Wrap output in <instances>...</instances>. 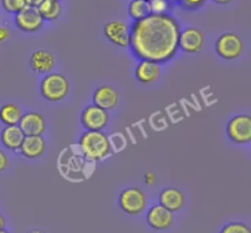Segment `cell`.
<instances>
[{"instance_id":"6da1fadb","label":"cell","mask_w":251,"mask_h":233,"mask_svg":"<svg viewBox=\"0 0 251 233\" xmlns=\"http://www.w3.org/2000/svg\"><path fill=\"white\" fill-rule=\"evenodd\" d=\"M180 31V24L173 15L150 14L130 25L129 48L139 60L167 63L178 53Z\"/></svg>"},{"instance_id":"7a4b0ae2","label":"cell","mask_w":251,"mask_h":233,"mask_svg":"<svg viewBox=\"0 0 251 233\" xmlns=\"http://www.w3.org/2000/svg\"><path fill=\"white\" fill-rule=\"evenodd\" d=\"M78 145L86 158L91 161H102L112 152V142L103 131L86 130L81 135Z\"/></svg>"},{"instance_id":"3957f363","label":"cell","mask_w":251,"mask_h":233,"mask_svg":"<svg viewBox=\"0 0 251 233\" xmlns=\"http://www.w3.org/2000/svg\"><path fill=\"white\" fill-rule=\"evenodd\" d=\"M70 83L68 78L58 73H49L42 78L39 92L49 102H60L68 96Z\"/></svg>"},{"instance_id":"277c9868","label":"cell","mask_w":251,"mask_h":233,"mask_svg":"<svg viewBox=\"0 0 251 233\" xmlns=\"http://www.w3.org/2000/svg\"><path fill=\"white\" fill-rule=\"evenodd\" d=\"M118 204L119 207L129 216H139L147 206L146 194L137 186H130L120 193Z\"/></svg>"},{"instance_id":"5b68a950","label":"cell","mask_w":251,"mask_h":233,"mask_svg":"<svg viewBox=\"0 0 251 233\" xmlns=\"http://www.w3.org/2000/svg\"><path fill=\"white\" fill-rule=\"evenodd\" d=\"M215 51L222 59L234 60L242 56L244 52V42L233 32H226L221 34L215 43Z\"/></svg>"},{"instance_id":"8992f818","label":"cell","mask_w":251,"mask_h":233,"mask_svg":"<svg viewBox=\"0 0 251 233\" xmlns=\"http://www.w3.org/2000/svg\"><path fill=\"white\" fill-rule=\"evenodd\" d=\"M227 135L230 141L238 145L249 144L251 141V117L238 114L227 123Z\"/></svg>"},{"instance_id":"52a82bcc","label":"cell","mask_w":251,"mask_h":233,"mask_svg":"<svg viewBox=\"0 0 251 233\" xmlns=\"http://www.w3.org/2000/svg\"><path fill=\"white\" fill-rule=\"evenodd\" d=\"M81 124L90 131H102L109 122V114L96 104H90L81 112Z\"/></svg>"},{"instance_id":"ba28073f","label":"cell","mask_w":251,"mask_h":233,"mask_svg":"<svg viewBox=\"0 0 251 233\" xmlns=\"http://www.w3.org/2000/svg\"><path fill=\"white\" fill-rule=\"evenodd\" d=\"M14 22L17 28L22 32L33 33L39 31L43 27L44 20L38 12V10L33 6H27L20 12L15 14Z\"/></svg>"},{"instance_id":"9c48e42d","label":"cell","mask_w":251,"mask_h":233,"mask_svg":"<svg viewBox=\"0 0 251 233\" xmlns=\"http://www.w3.org/2000/svg\"><path fill=\"white\" fill-rule=\"evenodd\" d=\"M203 44H205V36L202 31L196 27H185L179 33V49L185 53H200L203 48Z\"/></svg>"},{"instance_id":"30bf717a","label":"cell","mask_w":251,"mask_h":233,"mask_svg":"<svg viewBox=\"0 0 251 233\" xmlns=\"http://www.w3.org/2000/svg\"><path fill=\"white\" fill-rule=\"evenodd\" d=\"M103 32H104L105 38L112 42L114 46L119 48H129L130 25H127L126 22L119 21V20L107 22L104 25Z\"/></svg>"},{"instance_id":"8fae6325","label":"cell","mask_w":251,"mask_h":233,"mask_svg":"<svg viewBox=\"0 0 251 233\" xmlns=\"http://www.w3.org/2000/svg\"><path fill=\"white\" fill-rule=\"evenodd\" d=\"M146 222L154 231L168 230L174 223V213L159 204H156L147 211Z\"/></svg>"},{"instance_id":"7c38bea8","label":"cell","mask_w":251,"mask_h":233,"mask_svg":"<svg viewBox=\"0 0 251 233\" xmlns=\"http://www.w3.org/2000/svg\"><path fill=\"white\" fill-rule=\"evenodd\" d=\"M19 127L25 136H43L47 130V122L41 113L28 112L22 115Z\"/></svg>"},{"instance_id":"4fadbf2b","label":"cell","mask_w":251,"mask_h":233,"mask_svg":"<svg viewBox=\"0 0 251 233\" xmlns=\"http://www.w3.org/2000/svg\"><path fill=\"white\" fill-rule=\"evenodd\" d=\"M93 104L98 105L104 110L114 109L119 103V92L113 86L102 85L98 86L92 96Z\"/></svg>"},{"instance_id":"5bb4252c","label":"cell","mask_w":251,"mask_h":233,"mask_svg":"<svg viewBox=\"0 0 251 233\" xmlns=\"http://www.w3.org/2000/svg\"><path fill=\"white\" fill-rule=\"evenodd\" d=\"M159 205L166 207L171 212H178L185 206V194L178 188H169L163 189L159 193L158 196Z\"/></svg>"},{"instance_id":"9a60e30c","label":"cell","mask_w":251,"mask_h":233,"mask_svg":"<svg viewBox=\"0 0 251 233\" xmlns=\"http://www.w3.org/2000/svg\"><path fill=\"white\" fill-rule=\"evenodd\" d=\"M55 56L51 52L46 49H38L33 52L29 58V66L37 74H49L55 66Z\"/></svg>"},{"instance_id":"2e32d148","label":"cell","mask_w":251,"mask_h":233,"mask_svg":"<svg viewBox=\"0 0 251 233\" xmlns=\"http://www.w3.org/2000/svg\"><path fill=\"white\" fill-rule=\"evenodd\" d=\"M161 75V64L152 60H140L135 68V78L144 85H150L158 80Z\"/></svg>"},{"instance_id":"e0dca14e","label":"cell","mask_w":251,"mask_h":233,"mask_svg":"<svg viewBox=\"0 0 251 233\" xmlns=\"http://www.w3.org/2000/svg\"><path fill=\"white\" fill-rule=\"evenodd\" d=\"M24 139L25 134L19 125H7L0 132V141L10 151H19Z\"/></svg>"},{"instance_id":"ac0fdd59","label":"cell","mask_w":251,"mask_h":233,"mask_svg":"<svg viewBox=\"0 0 251 233\" xmlns=\"http://www.w3.org/2000/svg\"><path fill=\"white\" fill-rule=\"evenodd\" d=\"M47 142L43 136H25L20 151L27 158H38L46 152Z\"/></svg>"},{"instance_id":"d6986e66","label":"cell","mask_w":251,"mask_h":233,"mask_svg":"<svg viewBox=\"0 0 251 233\" xmlns=\"http://www.w3.org/2000/svg\"><path fill=\"white\" fill-rule=\"evenodd\" d=\"M22 115H24L22 109L16 103H5L0 108V122L5 124V127H7V125H19Z\"/></svg>"},{"instance_id":"ffe728a7","label":"cell","mask_w":251,"mask_h":233,"mask_svg":"<svg viewBox=\"0 0 251 233\" xmlns=\"http://www.w3.org/2000/svg\"><path fill=\"white\" fill-rule=\"evenodd\" d=\"M36 9L44 21H53L61 15V4L58 0H41Z\"/></svg>"},{"instance_id":"44dd1931","label":"cell","mask_w":251,"mask_h":233,"mask_svg":"<svg viewBox=\"0 0 251 233\" xmlns=\"http://www.w3.org/2000/svg\"><path fill=\"white\" fill-rule=\"evenodd\" d=\"M127 14L132 21H139L152 14L151 4L147 0H130L127 4Z\"/></svg>"},{"instance_id":"7402d4cb","label":"cell","mask_w":251,"mask_h":233,"mask_svg":"<svg viewBox=\"0 0 251 233\" xmlns=\"http://www.w3.org/2000/svg\"><path fill=\"white\" fill-rule=\"evenodd\" d=\"M220 233H251V230L247 223L242 221H233L228 222L221 228Z\"/></svg>"},{"instance_id":"603a6c76","label":"cell","mask_w":251,"mask_h":233,"mask_svg":"<svg viewBox=\"0 0 251 233\" xmlns=\"http://www.w3.org/2000/svg\"><path fill=\"white\" fill-rule=\"evenodd\" d=\"M2 9L9 14H17L28 6V0H1Z\"/></svg>"},{"instance_id":"cb8c5ba5","label":"cell","mask_w":251,"mask_h":233,"mask_svg":"<svg viewBox=\"0 0 251 233\" xmlns=\"http://www.w3.org/2000/svg\"><path fill=\"white\" fill-rule=\"evenodd\" d=\"M169 0H153L151 4V11L152 14H168L169 7Z\"/></svg>"},{"instance_id":"d4e9b609","label":"cell","mask_w":251,"mask_h":233,"mask_svg":"<svg viewBox=\"0 0 251 233\" xmlns=\"http://www.w3.org/2000/svg\"><path fill=\"white\" fill-rule=\"evenodd\" d=\"M207 0H178L180 6L185 10H199L206 4Z\"/></svg>"},{"instance_id":"484cf974","label":"cell","mask_w":251,"mask_h":233,"mask_svg":"<svg viewBox=\"0 0 251 233\" xmlns=\"http://www.w3.org/2000/svg\"><path fill=\"white\" fill-rule=\"evenodd\" d=\"M9 167V157L2 150H0V173Z\"/></svg>"},{"instance_id":"4316f807","label":"cell","mask_w":251,"mask_h":233,"mask_svg":"<svg viewBox=\"0 0 251 233\" xmlns=\"http://www.w3.org/2000/svg\"><path fill=\"white\" fill-rule=\"evenodd\" d=\"M10 37V29L6 26H1L0 25V43L7 41Z\"/></svg>"},{"instance_id":"83f0119b","label":"cell","mask_w":251,"mask_h":233,"mask_svg":"<svg viewBox=\"0 0 251 233\" xmlns=\"http://www.w3.org/2000/svg\"><path fill=\"white\" fill-rule=\"evenodd\" d=\"M156 181V174L153 172H147L144 177V181L147 184V185H152Z\"/></svg>"},{"instance_id":"f1b7e54d","label":"cell","mask_w":251,"mask_h":233,"mask_svg":"<svg viewBox=\"0 0 251 233\" xmlns=\"http://www.w3.org/2000/svg\"><path fill=\"white\" fill-rule=\"evenodd\" d=\"M5 227H6V220H5L4 216L0 213V231L5 230Z\"/></svg>"},{"instance_id":"f546056e","label":"cell","mask_w":251,"mask_h":233,"mask_svg":"<svg viewBox=\"0 0 251 233\" xmlns=\"http://www.w3.org/2000/svg\"><path fill=\"white\" fill-rule=\"evenodd\" d=\"M215 1L216 4H221V5H226V4H229V2L234 1V0H212Z\"/></svg>"},{"instance_id":"4dcf8cb0","label":"cell","mask_w":251,"mask_h":233,"mask_svg":"<svg viewBox=\"0 0 251 233\" xmlns=\"http://www.w3.org/2000/svg\"><path fill=\"white\" fill-rule=\"evenodd\" d=\"M27 233H47L46 231L41 230V228H33V230H29Z\"/></svg>"},{"instance_id":"1f68e13d","label":"cell","mask_w":251,"mask_h":233,"mask_svg":"<svg viewBox=\"0 0 251 233\" xmlns=\"http://www.w3.org/2000/svg\"><path fill=\"white\" fill-rule=\"evenodd\" d=\"M39 1H41V0H28V6L36 7L37 5H38Z\"/></svg>"},{"instance_id":"d6a6232c","label":"cell","mask_w":251,"mask_h":233,"mask_svg":"<svg viewBox=\"0 0 251 233\" xmlns=\"http://www.w3.org/2000/svg\"><path fill=\"white\" fill-rule=\"evenodd\" d=\"M0 233H10V232L7 230H1L0 231Z\"/></svg>"},{"instance_id":"836d02e7","label":"cell","mask_w":251,"mask_h":233,"mask_svg":"<svg viewBox=\"0 0 251 233\" xmlns=\"http://www.w3.org/2000/svg\"><path fill=\"white\" fill-rule=\"evenodd\" d=\"M147 1H149V2H152V1H153V0H147Z\"/></svg>"},{"instance_id":"e575fe53","label":"cell","mask_w":251,"mask_h":233,"mask_svg":"<svg viewBox=\"0 0 251 233\" xmlns=\"http://www.w3.org/2000/svg\"><path fill=\"white\" fill-rule=\"evenodd\" d=\"M0 25H1V17H0Z\"/></svg>"},{"instance_id":"d590c367","label":"cell","mask_w":251,"mask_h":233,"mask_svg":"<svg viewBox=\"0 0 251 233\" xmlns=\"http://www.w3.org/2000/svg\"><path fill=\"white\" fill-rule=\"evenodd\" d=\"M58 1H60V0H58Z\"/></svg>"},{"instance_id":"8d00e7d4","label":"cell","mask_w":251,"mask_h":233,"mask_svg":"<svg viewBox=\"0 0 251 233\" xmlns=\"http://www.w3.org/2000/svg\"><path fill=\"white\" fill-rule=\"evenodd\" d=\"M169 1H172V0H169Z\"/></svg>"}]
</instances>
